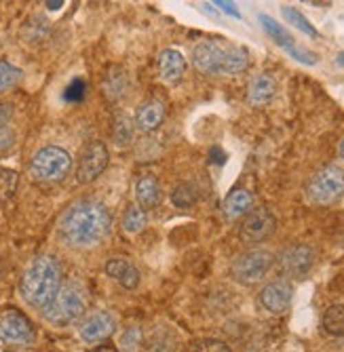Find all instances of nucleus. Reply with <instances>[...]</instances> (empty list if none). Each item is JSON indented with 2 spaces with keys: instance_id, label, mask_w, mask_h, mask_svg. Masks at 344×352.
Listing matches in <instances>:
<instances>
[{
  "instance_id": "nucleus-1",
  "label": "nucleus",
  "mask_w": 344,
  "mask_h": 352,
  "mask_svg": "<svg viewBox=\"0 0 344 352\" xmlns=\"http://www.w3.org/2000/svg\"><path fill=\"white\" fill-rule=\"evenodd\" d=\"M112 228L108 207L96 199H80L72 203L57 221V234L68 247L89 249L100 245Z\"/></svg>"
},
{
  "instance_id": "nucleus-2",
  "label": "nucleus",
  "mask_w": 344,
  "mask_h": 352,
  "mask_svg": "<svg viewBox=\"0 0 344 352\" xmlns=\"http://www.w3.org/2000/svg\"><path fill=\"white\" fill-rule=\"evenodd\" d=\"M61 287V264L55 255L43 253L30 262L23 270L19 294L28 306L36 310H47L49 304L55 300Z\"/></svg>"
},
{
  "instance_id": "nucleus-3",
  "label": "nucleus",
  "mask_w": 344,
  "mask_h": 352,
  "mask_svg": "<svg viewBox=\"0 0 344 352\" xmlns=\"http://www.w3.org/2000/svg\"><path fill=\"white\" fill-rule=\"evenodd\" d=\"M195 68L203 74L233 76L249 66V53L245 47L226 43L224 38H209L195 47L193 51Z\"/></svg>"
},
{
  "instance_id": "nucleus-4",
  "label": "nucleus",
  "mask_w": 344,
  "mask_h": 352,
  "mask_svg": "<svg viewBox=\"0 0 344 352\" xmlns=\"http://www.w3.org/2000/svg\"><path fill=\"white\" fill-rule=\"evenodd\" d=\"M87 308V289L80 280H68L59 287L55 300L45 310V318L51 325L66 327L74 323Z\"/></svg>"
},
{
  "instance_id": "nucleus-5",
  "label": "nucleus",
  "mask_w": 344,
  "mask_h": 352,
  "mask_svg": "<svg viewBox=\"0 0 344 352\" xmlns=\"http://www.w3.org/2000/svg\"><path fill=\"white\" fill-rule=\"evenodd\" d=\"M72 169V156L59 146H45L41 148L32 161H30V175L36 182L53 184L61 182Z\"/></svg>"
},
{
  "instance_id": "nucleus-6",
  "label": "nucleus",
  "mask_w": 344,
  "mask_h": 352,
  "mask_svg": "<svg viewBox=\"0 0 344 352\" xmlns=\"http://www.w3.org/2000/svg\"><path fill=\"white\" fill-rule=\"evenodd\" d=\"M344 195V171L336 165H327L310 177L306 197L315 205H332Z\"/></svg>"
},
{
  "instance_id": "nucleus-7",
  "label": "nucleus",
  "mask_w": 344,
  "mask_h": 352,
  "mask_svg": "<svg viewBox=\"0 0 344 352\" xmlns=\"http://www.w3.org/2000/svg\"><path fill=\"white\" fill-rule=\"evenodd\" d=\"M272 266V253L266 249H249L241 253L230 266V274L241 285L260 283Z\"/></svg>"
},
{
  "instance_id": "nucleus-8",
  "label": "nucleus",
  "mask_w": 344,
  "mask_h": 352,
  "mask_svg": "<svg viewBox=\"0 0 344 352\" xmlns=\"http://www.w3.org/2000/svg\"><path fill=\"white\" fill-rule=\"evenodd\" d=\"M32 340L34 327L23 312L17 308H5L0 312V342L13 348H23Z\"/></svg>"
},
{
  "instance_id": "nucleus-9",
  "label": "nucleus",
  "mask_w": 344,
  "mask_h": 352,
  "mask_svg": "<svg viewBox=\"0 0 344 352\" xmlns=\"http://www.w3.org/2000/svg\"><path fill=\"white\" fill-rule=\"evenodd\" d=\"M108 148L104 142L96 140V142H89L78 156V167H76V182L78 184H91L96 182L104 169L108 167Z\"/></svg>"
},
{
  "instance_id": "nucleus-10",
  "label": "nucleus",
  "mask_w": 344,
  "mask_h": 352,
  "mask_svg": "<svg viewBox=\"0 0 344 352\" xmlns=\"http://www.w3.org/2000/svg\"><path fill=\"white\" fill-rule=\"evenodd\" d=\"M260 23H262V28L266 30V34H268L281 49H286L296 61L306 63V66H315V63H317V55H315V53H310V51H306V49H302V47H298L290 32H288L283 25H281L279 21H275L270 15H264V13H262V15H260Z\"/></svg>"
},
{
  "instance_id": "nucleus-11",
  "label": "nucleus",
  "mask_w": 344,
  "mask_h": 352,
  "mask_svg": "<svg viewBox=\"0 0 344 352\" xmlns=\"http://www.w3.org/2000/svg\"><path fill=\"white\" fill-rule=\"evenodd\" d=\"M275 228H277L275 215L268 209L260 207V209H252L245 215L239 228V236L243 243H262L275 232Z\"/></svg>"
},
{
  "instance_id": "nucleus-12",
  "label": "nucleus",
  "mask_w": 344,
  "mask_h": 352,
  "mask_svg": "<svg viewBox=\"0 0 344 352\" xmlns=\"http://www.w3.org/2000/svg\"><path fill=\"white\" fill-rule=\"evenodd\" d=\"M116 329V321L114 316L106 310H96L91 312L85 321L78 327V338L85 344H100L104 340H108Z\"/></svg>"
},
{
  "instance_id": "nucleus-13",
  "label": "nucleus",
  "mask_w": 344,
  "mask_h": 352,
  "mask_svg": "<svg viewBox=\"0 0 344 352\" xmlns=\"http://www.w3.org/2000/svg\"><path fill=\"white\" fill-rule=\"evenodd\" d=\"M292 298H294V287L283 278L268 283L260 292V304L270 314H283L292 306Z\"/></svg>"
},
{
  "instance_id": "nucleus-14",
  "label": "nucleus",
  "mask_w": 344,
  "mask_h": 352,
  "mask_svg": "<svg viewBox=\"0 0 344 352\" xmlns=\"http://www.w3.org/2000/svg\"><path fill=\"white\" fill-rule=\"evenodd\" d=\"M279 264L286 274L300 278L312 268V264H315V249L308 245H294L281 253Z\"/></svg>"
},
{
  "instance_id": "nucleus-15",
  "label": "nucleus",
  "mask_w": 344,
  "mask_h": 352,
  "mask_svg": "<svg viewBox=\"0 0 344 352\" xmlns=\"http://www.w3.org/2000/svg\"><path fill=\"white\" fill-rule=\"evenodd\" d=\"M131 89V76L122 66H110L102 78V95L110 102L116 104L120 102L125 95Z\"/></svg>"
},
{
  "instance_id": "nucleus-16",
  "label": "nucleus",
  "mask_w": 344,
  "mask_h": 352,
  "mask_svg": "<svg viewBox=\"0 0 344 352\" xmlns=\"http://www.w3.org/2000/svg\"><path fill=\"white\" fill-rule=\"evenodd\" d=\"M104 270L112 280H116L120 287H125V289H136L140 285V270L127 258H110L106 262Z\"/></svg>"
},
{
  "instance_id": "nucleus-17",
  "label": "nucleus",
  "mask_w": 344,
  "mask_h": 352,
  "mask_svg": "<svg viewBox=\"0 0 344 352\" xmlns=\"http://www.w3.org/2000/svg\"><path fill=\"white\" fill-rule=\"evenodd\" d=\"M163 118H165V104L159 102V100H148L138 108L133 122H136V129H140L144 133H150V131L159 129Z\"/></svg>"
},
{
  "instance_id": "nucleus-18",
  "label": "nucleus",
  "mask_w": 344,
  "mask_h": 352,
  "mask_svg": "<svg viewBox=\"0 0 344 352\" xmlns=\"http://www.w3.org/2000/svg\"><path fill=\"white\" fill-rule=\"evenodd\" d=\"M159 72L165 82H178L186 72V57L178 49H165L159 55Z\"/></svg>"
},
{
  "instance_id": "nucleus-19",
  "label": "nucleus",
  "mask_w": 344,
  "mask_h": 352,
  "mask_svg": "<svg viewBox=\"0 0 344 352\" xmlns=\"http://www.w3.org/2000/svg\"><path fill=\"white\" fill-rule=\"evenodd\" d=\"M277 91V82L270 74H256L252 80H249V89H247V100L252 106H264L275 98Z\"/></svg>"
},
{
  "instance_id": "nucleus-20",
  "label": "nucleus",
  "mask_w": 344,
  "mask_h": 352,
  "mask_svg": "<svg viewBox=\"0 0 344 352\" xmlns=\"http://www.w3.org/2000/svg\"><path fill=\"white\" fill-rule=\"evenodd\" d=\"M159 199H161L159 179H156L154 175H142L136 182V201H138V207L152 209V207H156Z\"/></svg>"
},
{
  "instance_id": "nucleus-21",
  "label": "nucleus",
  "mask_w": 344,
  "mask_h": 352,
  "mask_svg": "<svg viewBox=\"0 0 344 352\" xmlns=\"http://www.w3.org/2000/svg\"><path fill=\"white\" fill-rule=\"evenodd\" d=\"M252 205H254V197L249 190H233L230 195L224 199V213L226 217L230 219H237L241 215H247L249 211H252Z\"/></svg>"
},
{
  "instance_id": "nucleus-22",
  "label": "nucleus",
  "mask_w": 344,
  "mask_h": 352,
  "mask_svg": "<svg viewBox=\"0 0 344 352\" xmlns=\"http://www.w3.org/2000/svg\"><path fill=\"white\" fill-rule=\"evenodd\" d=\"M49 30H51L49 19H45L43 15H34L21 25V38L28 45H39L49 36Z\"/></svg>"
},
{
  "instance_id": "nucleus-23",
  "label": "nucleus",
  "mask_w": 344,
  "mask_h": 352,
  "mask_svg": "<svg viewBox=\"0 0 344 352\" xmlns=\"http://www.w3.org/2000/svg\"><path fill=\"white\" fill-rule=\"evenodd\" d=\"M136 135V122L129 114H116L112 124V140L116 148H127Z\"/></svg>"
},
{
  "instance_id": "nucleus-24",
  "label": "nucleus",
  "mask_w": 344,
  "mask_h": 352,
  "mask_svg": "<svg viewBox=\"0 0 344 352\" xmlns=\"http://www.w3.org/2000/svg\"><path fill=\"white\" fill-rule=\"evenodd\" d=\"M323 329L334 336L342 338L344 336V304H332L325 314H323Z\"/></svg>"
},
{
  "instance_id": "nucleus-25",
  "label": "nucleus",
  "mask_w": 344,
  "mask_h": 352,
  "mask_svg": "<svg viewBox=\"0 0 344 352\" xmlns=\"http://www.w3.org/2000/svg\"><path fill=\"white\" fill-rule=\"evenodd\" d=\"M146 221H148L146 211L142 207H138V205H129L122 213V230L127 234H138V232L144 230Z\"/></svg>"
},
{
  "instance_id": "nucleus-26",
  "label": "nucleus",
  "mask_w": 344,
  "mask_h": 352,
  "mask_svg": "<svg viewBox=\"0 0 344 352\" xmlns=\"http://www.w3.org/2000/svg\"><path fill=\"white\" fill-rule=\"evenodd\" d=\"M21 76H23V72L17 66H13V63L7 59H0V95L17 87Z\"/></svg>"
},
{
  "instance_id": "nucleus-27",
  "label": "nucleus",
  "mask_w": 344,
  "mask_h": 352,
  "mask_svg": "<svg viewBox=\"0 0 344 352\" xmlns=\"http://www.w3.org/2000/svg\"><path fill=\"white\" fill-rule=\"evenodd\" d=\"M199 201V195H197V190L191 186V184H180L173 188L171 192V203L180 209H189L193 207L195 203Z\"/></svg>"
},
{
  "instance_id": "nucleus-28",
  "label": "nucleus",
  "mask_w": 344,
  "mask_h": 352,
  "mask_svg": "<svg viewBox=\"0 0 344 352\" xmlns=\"http://www.w3.org/2000/svg\"><path fill=\"white\" fill-rule=\"evenodd\" d=\"M281 13H283V17L288 19V23H292L294 28H298L300 32H304V34H308V36H319V32L315 30V25H312L298 9L283 7V9H281Z\"/></svg>"
},
{
  "instance_id": "nucleus-29",
  "label": "nucleus",
  "mask_w": 344,
  "mask_h": 352,
  "mask_svg": "<svg viewBox=\"0 0 344 352\" xmlns=\"http://www.w3.org/2000/svg\"><path fill=\"white\" fill-rule=\"evenodd\" d=\"M142 329L140 327H127L122 333H120V340H118V344H120V350H125V352H136L138 348H140V344H142Z\"/></svg>"
},
{
  "instance_id": "nucleus-30",
  "label": "nucleus",
  "mask_w": 344,
  "mask_h": 352,
  "mask_svg": "<svg viewBox=\"0 0 344 352\" xmlns=\"http://www.w3.org/2000/svg\"><path fill=\"white\" fill-rule=\"evenodd\" d=\"M189 352H230L228 344H224L222 340H213V338H205L199 340L191 346Z\"/></svg>"
},
{
  "instance_id": "nucleus-31",
  "label": "nucleus",
  "mask_w": 344,
  "mask_h": 352,
  "mask_svg": "<svg viewBox=\"0 0 344 352\" xmlns=\"http://www.w3.org/2000/svg\"><path fill=\"white\" fill-rule=\"evenodd\" d=\"M17 186V173L9 169H0V199H9Z\"/></svg>"
},
{
  "instance_id": "nucleus-32",
  "label": "nucleus",
  "mask_w": 344,
  "mask_h": 352,
  "mask_svg": "<svg viewBox=\"0 0 344 352\" xmlns=\"http://www.w3.org/2000/svg\"><path fill=\"white\" fill-rule=\"evenodd\" d=\"M85 89H87L85 80H83V78H74V80L66 87V91H64V100H66V102H72V104L80 102V100L85 98Z\"/></svg>"
},
{
  "instance_id": "nucleus-33",
  "label": "nucleus",
  "mask_w": 344,
  "mask_h": 352,
  "mask_svg": "<svg viewBox=\"0 0 344 352\" xmlns=\"http://www.w3.org/2000/svg\"><path fill=\"white\" fill-rule=\"evenodd\" d=\"M13 104L5 102V104H0V129H7V126H11V120H13Z\"/></svg>"
},
{
  "instance_id": "nucleus-34",
  "label": "nucleus",
  "mask_w": 344,
  "mask_h": 352,
  "mask_svg": "<svg viewBox=\"0 0 344 352\" xmlns=\"http://www.w3.org/2000/svg\"><path fill=\"white\" fill-rule=\"evenodd\" d=\"M13 144H15V133H13L11 126H7V129H0V152L9 150Z\"/></svg>"
},
{
  "instance_id": "nucleus-35",
  "label": "nucleus",
  "mask_w": 344,
  "mask_h": 352,
  "mask_svg": "<svg viewBox=\"0 0 344 352\" xmlns=\"http://www.w3.org/2000/svg\"><path fill=\"white\" fill-rule=\"evenodd\" d=\"M215 7L220 9V11H224V13H228V15H233V17H237V19H241V11L237 9L235 3H226V0H217Z\"/></svg>"
},
{
  "instance_id": "nucleus-36",
  "label": "nucleus",
  "mask_w": 344,
  "mask_h": 352,
  "mask_svg": "<svg viewBox=\"0 0 344 352\" xmlns=\"http://www.w3.org/2000/svg\"><path fill=\"white\" fill-rule=\"evenodd\" d=\"M59 7H64V3H61V0H57V3H47V9L49 11H57Z\"/></svg>"
},
{
  "instance_id": "nucleus-37",
  "label": "nucleus",
  "mask_w": 344,
  "mask_h": 352,
  "mask_svg": "<svg viewBox=\"0 0 344 352\" xmlns=\"http://www.w3.org/2000/svg\"><path fill=\"white\" fill-rule=\"evenodd\" d=\"M336 61L340 63V66H344V51H342V53H338V57H336Z\"/></svg>"
},
{
  "instance_id": "nucleus-38",
  "label": "nucleus",
  "mask_w": 344,
  "mask_h": 352,
  "mask_svg": "<svg viewBox=\"0 0 344 352\" xmlns=\"http://www.w3.org/2000/svg\"><path fill=\"white\" fill-rule=\"evenodd\" d=\"M11 352H34V350H30V348H25V346H23V348H17V350H11Z\"/></svg>"
},
{
  "instance_id": "nucleus-39",
  "label": "nucleus",
  "mask_w": 344,
  "mask_h": 352,
  "mask_svg": "<svg viewBox=\"0 0 344 352\" xmlns=\"http://www.w3.org/2000/svg\"><path fill=\"white\" fill-rule=\"evenodd\" d=\"M340 156H342V158H344V140H342V142H340Z\"/></svg>"
},
{
  "instance_id": "nucleus-40",
  "label": "nucleus",
  "mask_w": 344,
  "mask_h": 352,
  "mask_svg": "<svg viewBox=\"0 0 344 352\" xmlns=\"http://www.w3.org/2000/svg\"><path fill=\"white\" fill-rule=\"evenodd\" d=\"M96 352H114V350H110V348H100V350H96Z\"/></svg>"
},
{
  "instance_id": "nucleus-41",
  "label": "nucleus",
  "mask_w": 344,
  "mask_h": 352,
  "mask_svg": "<svg viewBox=\"0 0 344 352\" xmlns=\"http://www.w3.org/2000/svg\"><path fill=\"white\" fill-rule=\"evenodd\" d=\"M0 274H3V262H0Z\"/></svg>"
}]
</instances>
